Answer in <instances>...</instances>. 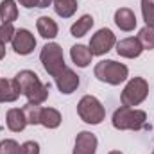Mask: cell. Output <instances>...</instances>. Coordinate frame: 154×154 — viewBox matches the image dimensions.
Returning <instances> with one entry per match:
<instances>
[{"label":"cell","instance_id":"obj_1","mask_svg":"<svg viewBox=\"0 0 154 154\" xmlns=\"http://www.w3.org/2000/svg\"><path fill=\"white\" fill-rule=\"evenodd\" d=\"M14 81L20 88V93L27 97V102L31 104H43L48 99V91H50V84H43L39 81L36 72L32 70H22L14 75Z\"/></svg>","mask_w":154,"mask_h":154},{"label":"cell","instance_id":"obj_2","mask_svg":"<svg viewBox=\"0 0 154 154\" xmlns=\"http://www.w3.org/2000/svg\"><path fill=\"white\" fill-rule=\"evenodd\" d=\"M147 122V113L143 109H136V108H127V106H120L111 116V124L118 131H140Z\"/></svg>","mask_w":154,"mask_h":154},{"label":"cell","instance_id":"obj_3","mask_svg":"<svg viewBox=\"0 0 154 154\" xmlns=\"http://www.w3.org/2000/svg\"><path fill=\"white\" fill-rule=\"evenodd\" d=\"M93 75L97 77L100 82L118 86L129 77V68L124 63H118L115 59H102V61H99L95 65Z\"/></svg>","mask_w":154,"mask_h":154},{"label":"cell","instance_id":"obj_4","mask_svg":"<svg viewBox=\"0 0 154 154\" xmlns=\"http://www.w3.org/2000/svg\"><path fill=\"white\" fill-rule=\"evenodd\" d=\"M39 61L45 68V72L48 75L56 77L63 68H66V63H65V56H63V48L59 43H45L41 52H39Z\"/></svg>","mask_w":154,"mask_h":154},{"label":"cell","instance_id":"obj_5","mask_svg":"<svg viewBox=\"0 0 154 154\" xmlns=\"http://www.w3.org/2000/svg\"><path fill=\"white\" fill-rule=\"evenodd\" d=\"M77 115L82 122H86L90 125H99L106 118V108L102 106V102L97 97L84 95L77 102Z\"/></svg>","mask_w":154,"mask_h":154},{"label":"cell","instance_id":"obj_6","mask_svg":"<svg viewBox=\"0 0 154 154\" xmlns=\"http://www.w3.org/2000/svg\"><path fill=\"white\" fill-rule=\"evenodd\" d=\"M147 95H149V82L143 77H131L120 93V102L122 106L134 108L142 104L147 99Z\"/></svg>","mask_w":154,"mask_h":154},{"label":"cell","instance_id":"obj_7","mask_svg":"<svg viewBox=\"0 0 154 154\" xmlns=\"http://www.w3.org/2000/svg\"><path fill=\"white\" fill-rule=\"evenodd\" d=\"M116 45V36L111 29H99L90 39V50L93 56H104Z\"/></svg>","mask_w":154,"mask_h":154},{"label":"cell","instance_id":"obj_8","mask_svg":"<svg viewBox=\"0 0 154 154\" xmlns=\"http://www.w3.org/2000/svg\"><path fill=\"white\" fill-rule=\"evenodd\" d=\"M11 45H13V50H14L18 56H29V54H32L34 48H36V38H34V34H32L31 31H27V29H18V31L14 32V38L11 41Z\"/></svg>","mask_w":154,"mask_h":154},{"label":"cell","instance_id":"obj_9","mask_svg":"<svg viewBox=\"0 0 154 154\" xmlns=\"http://www.w3.org/2000/svg\"><path fill=\"white\" fill-rule=\"evenodd\" d=\"M54 81H56V86H57V90L63 93V95H70V93H74L77 88H79V75H77L75 72L72 70V68H63L57 75L54 77Z\"/></svg>","mask_w":154,"mask_h":154},{"label":"cell","instance_id":"obj_10","mask_svg":"<svg viewBox=\"0 0 154 154\" xmlns=\"http://www.w3.org/2000/svg\"><path fill=\"white\" fill-rule=\"evenodd\" d=\"M99 145V140L93 133L90 131H81L75 136V145L72 154H95Z\"/></svg>","mask_w":154,"mask_h":154},{"label":"cell","instance_id":"obj_11","mask_svg":"<svg viewBox=\"0 0 154 154\" xmlns=\"http://www.w3.org/2000/svg\"><path fill=\"white\" fill-rule=\"evenodd\" d=\"M143 52L140 41L136 38H124L116 43V54L120 57H125V59H136L140 57V54Z\"/></svg>","mask_w":154,"mask_h":154},{"label":"cell","instance_id":"obj_12","mask_svg":"<svg viewBox=\"0 0 154 154\" xmlns=\"http://www.w3.org/2000/svg\"><path fill=\"white\" fill-rule=\"evenodd\" d=\"M113 20H115V25L120 31H124V32L134 31V27H136V23H138L136 14H134L133 9H129V7H120V9H116Z\"/></svg>","mask_w":154,"mask_h":154},{"label":"cell","instance_id":"obj_13","mask_svg":"<svg viewBox=\"0 0 154 154\" xmlns=\"http://www.w3.org/2000/svg\"><path fill=\"white\" fill-rule=\"evenodd\" d=\"M5 124H7V129L13 131V133H22L25 127H27V120L25 115L20 108H11L5 115Z\"/></svg>","mask_w":154,"mask_h":154},{"label":"cell","instance_id":"obj_14","mask_svg":"<svg viewBox=\"0 0 154 154\" xmlns=\"http://www.w3.org/2000/svg\"><path fill=\"white\" fill-rule=\"evenodd\" d=\"M70 57H72V61H74L75 66H79V68H86V66L91 63L93 54H91L90 47L79 43V45H74V47L70 48Z\"/></svg>","mask_w":154,"mask_h":154},{"label":"cell","instance_id":"obj_15","mask_svg":"<svg viewBox=\"0 0 154 154\" xmlns=\"http://www.w3.org/2000/svg\"><path fill=\"white\" fill-rule=\"evenodd\" d=\"M20 88L13 79H0V102H14L20 97Z\"/></svg>","mask_w":154,"mask_h":154},{"label":"cell","instance_id":"obj_16","mask_svg":"<svg viewBox=\"0 0 154 154\" xmlns=\"http://www.w3.org/2000/svg\"><path fill=\"white\" fill-rule=\"evenodd\" d=\"M36 29H38L39 36L45 39H54L59 32V27H57L56 20H52L50 16H39L36 20Z\"/></svg>","mask_w":154,"mask_h":154},{"label":"cell","instance_id":"obj_17","mask_svg":"<svg viewBox=\"0 0 154 154\" xmlns=\"http://www.w3.org/2000/svg\"><path fill=\"white\" fill-rule=\"evenodd\" d=\"M63 116L56 108H41V116H39V124L47 129H57L61 125Z\"/></svg>","mask_w":154,"mask_h":154},{"label":"cell","instance_id":"obj_18","mask_svg":"<svg viewBox=\"0 0 154 154\" xmlns=\"http://www.w3.org/2000/svg\"><path fill=\"white\" fill-rule=\"evenodd\" d=\"M93 27V16L91 14H82L75 23H72L70 27V34L74 38H82L90 32V29Z\"/></svg>","mask_w":154,"mask_h":154},{"label":"cell","instance_id":"obj_19","mask_svg":"<svg viewBox=\"0 0 154 154\" xmlns=\"http://www.w3.org/2000/svg\"><path fill=\"white\" fill-rule=\"evenodd\" d=\"M52 7H54V11H56L57 16H61V18H72L75 14L79 4H77V0H54Z\"/></svg>","mask_w":154,"mask_h":154},{"label":"cell","instance_id":"obj_20","mask_svg":"<svg viewBox=\"0 0 154 154\" xmlns=\"http://www.w3.org/2000/svg\"><path fill=\"white\" fill-rule=\"evenodd\" d=\"M18 18V5L14 0H2L0 2V20L2 23H13Z\"/></svg>","mask_w":154,"mask_h":154},{"label":"cell","instance_id":"obj_21","mask_svg":"<svg viewBox=\"0 0 154 154\" xmlns=\"http://www.w3.org/2000/svg\"><path fill=\"white\" fill-rule=\"evenodd\" d=\"M23 115H25V120H27V125H38L39 124V116H41V106L38 104H31L27 102L23 108H22Z\"/></svg>","mask_w":154,"mask_h":154},{"label":"cell","instance_id":"obj_22","mask_svg":"<svg viewBox=\"0 0 154 154\" xmlns=\"http://www.w3.org/2000/svg\"><path fill=\"white\" fill-rule=\"evenodd\" d=\"M136 39L140 41L143 50H152L154 48V27H147L145 25L143 29H140Z\"/></svg>","mask_w":154,"mask_h":154},{"label":"cell","instance_id":"obj_23","mask_svg":"<svg viewBox=\"0 0 154 154\" xmlns=\"http://www.w3.org/2000/svg\"><path fill=\"white\" fill-rule=\"evenodd\" d=\"M142 16L147 27H154V0H142Z\"/></svg>","mask_w":154,"mask_h":154},{"label":"cell","instance_id":"obj_24","mask_svg":"<svg viewBox=\"0 0 154 154\" xmlns=\"http://www.w3.org/2000/svg\"><path fill=\"white\" fill-rule=\"evenodd\" d=\"M16 29L13 27V23H2L0 25V45L5 47V43H11L14 38Z\"/></svg>","mask_w":154,"mask_h":154},{"label":"cell","instance_id":"obj_25","mask_svg":"<svg viewBox=\"0 0 154 154\" xmlns=\"http://www.w3.org/2000/svg\"><path fill=\"white\" fill-rule=\"evenodd\" d=\"M0 154H20V145L13 138H5L0 142Z\"/></svg>","mask_w":154,"mask_h":154},{"label":"cell","instance_id":"obj_26","mask_svg":"<svg viewBox=\"0 0 154 154\" xmlns=\"http://www.w3.org/2000/svg\"><path fill=\"white\" fill-rule=\"evenodd\" d=\"M20 154H39V143L34 140H29L20 145Z\"/></svg>","mask_w":154,"mask_h":154},{"label":"cell","instance_id":"obj_27","mask_svg":"<svg viewBox=\"0 0 154 154\" xmlns=\"http://www.w3.org/2000/svg\"><path fill=\"white\" fill-rule=\"evenodd\" d=\"M18 4L23 5L25 9H32V7L38 5V0H18Z\"/></svg>","mask_w":154,"mask_h":154},{"label":"cell","instance_id":"obj_28","mask_svg":"<svg viewBox=\"0 0 154 154\" xmlns=\"http://www.w3.org/2000/svg\"><path fill=\"white\" fill-rule=\"evenodd\" d=\"M52 4H54V0H38V5H36V7L45 9V7H48V5H52Z\"/></svg>","mask_w":154,"mask_h":154},{"label":"cell","instance_id":"obj_29","mask_svg":"<svg viewBox=\"0 0 154 154\" xmlns=\"http://www.w3.org/2000/svg\"><path fill=\"white\" fill-rule=\"evenodd\" d=\"M4 57H5V47H4V45H0V61H2Z\"/></svg>","mask_w":154,"mask_h":154},{"label":"cell","instance_id":"obj_30","mask_svg":"<svg viewBox=\"0 0 154 154\" xmlns=\"http://www.w3.org/2000/svg\"><path fill=\"white\" fill-rule=\"evenodd\" d=\"M108 154H122L120 151H111V152H108Z\"/></svg>","mask_w":154,"mask_h":154}]
</instances>
